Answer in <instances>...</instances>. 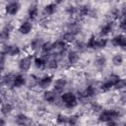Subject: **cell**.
<instances>
[{"label":"cell","mask_w":126,"mask_h":126,"mask_svg":"<svg viewBox=\"0 0 126 126\" xmlns=\"http://www.w3.org/2000/svg\"><path fill=\"white\" fill-rule=\"evenodd\" d=\"M61 101L62 103L67 107V108H74L77 103H78V100H77V95L71 92H67V93H64L62 94L61 95Z\"/></svg>","instance_id":"6da1fadb"},{"label":"cell","mask_w":126,"mask_h":126,"mask_svg":"<svg viewBox=\"0 0 126 126\" xmlns=\"http://www.w3.org/2000/svg\"><path fill=\"white\" fill-rule=\"evenodd\" d=\"M119 116H120L119 111L114 110V109H106V110H102L99 113L98 120L101 121V122H106L107 123V122H109L113 119H116Z\"/></svg>","instance_id":"7a4b0ae2"},{"label":"cell","mask_w":126,"mask_h":126,"mask_svg":"<svg viewBox=\"0 0 126 126\" xmlns=\"http://www.w3.org/2000/svg\"><path fill=\"white\" fill-rule=\"evenodd\" d=\"M119 80H120V77H119L118 75H116V74H111V75L107 78V80H106L105 82H103V83L100 85L101 91H103V92L109 91L111 88H113V87L118 83Z\"/></svg>","instance_id":"3957f363"},{"label":"cell","mask_w":126,"mask_h":126,"mask_svg":"<svg viewBox=\"0 0 126 126\" xmlns=\"http://www.w3.org/2000/svg\"><path fill=\"white\" fill-rule=\"evenodd\" d=\"M32 56L31 55L23 57L19 61V69L23 72H28L32 66Z\"/></svg>","instance_id":"277c9868"},{"label":"cell","mask_w":126,"mask_h":126,"mask_svg":"<svg viewBox=\"0 0 126 126\" xmlns=\"http://www.w3.org/2000/svg\"><path fill=\"white\" fill-rule=\"evenodd\" d=\"M111 44L116 47L126 49V36L123 34H117L111 39Z\"/></svg>","instance_id":"5b68a950"},{"label":"cell","mask_w":126,"mask_h":126,"mask_svg":"<svg viewBox=\"0 0 126 126\" xmlns=\"http://www.w3.org/2000/svg\"><path fill=\"white\" fill-rule=\"evenodd\" d=\"M19 10H20V4L17 1H12L6 5V12L9 15L14 16L19 12Z\"/></svg>","instance_id":"8992f818"},{"label":"cell","mask_w":126,"mask_h":126,"mask_svg":"<svg viewBox=\"0 0 126 126\" xmlns=\"http://www.w3.org/2000/svg\"><path fill=\"white\" fill-rule=\"evenodd\" d=\"M3 51L6 53V55L9 56H18L21 53V49L18 45H7Z\"/></svg>","instance_id":"52a82bcc"},{"label":"cell","mask_w":126,"mask_h":126,"mask_svg":"<svg viewBox=\"0 0 126 126\" xmlns=\"http://www.w3.org/2000/svg\"><path fill=\"white\" fill-rule=\"evenodd\" d=\"M52 79H53L52 76H50V75H46V76L42 77L40 80H38L37 85H38V87L41 88V89H46V88H48V87L51 85V83H52Z\"/></svg>","instance_id":"ba28073f"},{"label":"cell","mask_w":126,"mask_h":126,"mask_svg":"<svg viewBox=\"0 0 126 126\" xmlns=\"http://www.w3.org/2000/svg\"><path fill=\"white\" fill-rule=\"evenodd\" d=\"M32 29V25L31 22L29 21H25L21 24V26L19 27V32L22 34H29L31 32Z\"/></svg>","instance_id":"9c48e42d"},{"label":"cell","mask_w":126,"mask_h":126,"mask_svg":"<svg viewBox=\"0 0 126 126\" xmlns=\"http://www.w3.org/2000/svg\"><path fill=\"white\" fill-rule=\"evenodd\" d=\"M66 85H67V81H66L65 79H63V78L57 79V80L55 81L54 85H53L54 91H55L56 93H62V92H63V90L65 89Z\"/></svg>","instance_id":"30bf717a"},{"label":"cell","mask_w":126,"mask_h":126,"mask_svg":"<svg viewBox=\"0 0 126 126\" xmlns=\"http://www.w3.org/2000/svg\"><path fill=\"white\" fill-rule=\"evenodd\" d=\"M67 49V45H66V41H64L63 39L62 40H58L54 43V49L56 52L62 54L63 52H65Z\"/></svg>","instance_id":"8fae6325"},{"label":"cell","mask_w":126,"mask_h":126,"mask_svg":"<svg viewBox=\"0 0 126 126\" xmlns=\"http://www.w3.org/2000/svg\"><path fill=\"white\" fill-rule=\"evenodd\" d=\"M26 78L22 74H17L14 77V87L15 88H21L26 84Z\"/></svg>","instance_id":"7c38bea8"},{"label":"cell","mask_w":126,"mask_h":126,"mask_svg":"<svg viewBox=\"0 0 126 126\" xmlns=\"http://www.w3.org/2000/svg\"><path fill=\"white\" fill-rule=\"evenodd\" d=\"M43 98L47 102H49V103L54 102L56 100V92H53V91H46V92H44Z\"/></svg>","instance_id":"4fadbf2b"},{"label":"cell","mask_w":126,"mask_h":126,"mask_svg":"<svg viewBox=\"0 0 126 126\" xmlns=\"http://www.w3.org/2000/svg\"><path fill=\"white\" fill-rule=\"evenodd\" d=\"M79 54H78V52L77 51H75V50H70L69 52H68V62L70 63V64H76L78 61H79Z\"/></svg>","instance_id":"5bb4252c"},{"label":"cell","mask_w":126,"mask_h":126,"mask_svg":"<svg viewBox=\"0 0 126 126\" xmlns=\"http://www.w3.org/2000/svg\"><path fill=\"white\" fill-rule=\"evenodd\" d=\"M11 31H12V26L9 24V25H6L3 29H2V32H1V38L3 41L7 40L10 36V33H11Z\"/></svg>","instance_id":"9a60e30c"},{"label":"cell","mask_w":126,"mask_h":126,"mask_svg":"<svg viewBox=\"0 0 126 126\" xmlns=\"http://www.w3.org/2000/svg\"><path fill=\"white\" fill-rule=\"evenodd\" d=\"M56 9H57V4L56 3H50V4L46 5V6H44L43 11H44V13L46 15L50 16V15H53L56 12Z\"/></svg>","instance_id":"2e32d148"},{"label":"cell","mask_w":126,"mask_h":126,"mask_svg":"<svg viewBox=\"0 0 126 126\" xmlns=\"http://www.w3.org/2000/svg\"><path fill=\"white\" fill-rule=\"evenodd\" d=\"M14 77H15V75L7 74L6 76L3 77V80H2L3 84H5L8 87H14Z\"/></svg>","instance_id":"e0dca14e"},{"label":"cell","mask_w":126,"mask_h":126,"mask_svg":"<svg viewBox=\"0 0 126 126\" xmlns=\"http://www.w3.org/2000/svg\"><path fill=\"white\" fill-rule=\"evenodd\" d=\"M112 29H113V25H112L111 23H107V24H105V25L100 29V35H102V36L107 35L108 33L111 32Z\"/></svg>","instance_id":"ac0fdd59"},{"label":"cell","mask_w":126,"mask_h":126,"mask_svg":"<svg viewBox=\"0 0 126 126\" xmlns=\"http://www.w3.org/2000/svg\"><path fill=\"white\" fill-rule=\"evenodd\" d=\"M37 14H38V8H37V6H36V5H32V6L29 8V11H28L29 17H30L32 20H33V19L36 18Z\"/></svg>","instance_id":"d6986e66"},{"label":"cell","mask_w":126,"mask_h":126,"mask_svg":"<svg viewBox=\"0 0 126 126\" xmlns=\"http://www.w3.org/2000/svg\"><path fill=\"white\" fill-rule=\"evenodd\" d=\"M96 94V90L94 86H89L87 87V89L85 90V93H84V96L85 97H93Z\"/></svg>","instance_id":"ffe728a7"},{"label":"cell","mask_w":126,"mask_h":126,"mask_svg":"<svg viewBox=\"0 0 126 126\" xmlns=\"http://www.w3.org/2000/svg\"><path fill=\"white\" fill-rule=\"evenodd\" d=\"M42 45H43V42L40 38H34L31 42V48L33 50H37L39 48H42Z\"/></svg>","instance_id":"44dd1931"},{"label":"cell","mask_w":126,"mask_h":126,"mask_svg":"<svg viewBox=\"0 0 126 126\" xmlns=\"http://www.w3.org/2000/svg\"><path fill=\"white\" fill-rule=\"evenodd\" d=\"M75 34H76V33H74L73 32L68 31V32H66L63 34V40L66 41V42H73V41L75 40V37H76Z\"/></svg>","instance_id":"7402d4cb"},{"label":"cell","mask_w":126,"mask_h":126,"mask_svg":"<svg viewBox=\"0 0 126 126\" xmlns=\"http://www.w3.org/2000/svg\"><path fill=\"white\" fill-rule=\"evenodd\" d=\"M33 63H34V65H35L36 68L43 69V68L46 66V63H47V62H46V61L44 60V58H42V57H36V58H34Z\"/></svg>","instance_id":"603a6c76"},{"label":"cell","mask_w":126,"mask_h":126,"mask_svg":"<svg viewBox=\"0 0 126 126\" xmlns=\"http://www.w3.org/2000/svg\"><path fill=\"white\" fill-rule=\"evenodd\" d=\"M96 40L97 39L94 37V35H92L89 38V40H88V42L86 44V47L90 48V49H96Z\"/></svg>","instance_id":"cb8c5ba5"},{"label":"cell","mask_w":126,"mask_h":126,"mask_svg":"<svg viewBox=\"0 0 126 126\" xmlns=\"http://www.w3.org/2000/svg\"><path fill=\"white\" fill-rule=\"evenodd\" d=\"M29 121V118L28 116H26L25 114L21 113V114H18L17 117H16V122L20 125H24V124H27Z\"/></svg>","instance_id":"d4e9b609"},{"label":"cell","mask_w":126,"mask_h":126,"mask_svg":"<svg viewBox=\"0 0 126 126\" xmlns=\"http://www.w3.org/2000/svg\"><path fill=\"white\" fill-rule=\"evenodd\" d=\"M112 63L114 66H120L123 63V57L121 54H115L112 57Z\"/></svg>","instance_id":"484cf974"},{"label":"cell","mask_w":126,"mask_h":126,"mask_svg":"<svg viewBox=\"0 0 126 126\" xmlns=\"http://www.w3.org/2000/svg\"><path fill=\"white\" fill-rule=\"evenodd\" d=\"M12 105L10 104V103H3L2 104V107H1V113L3 114V115H7V114H9L11 111H12Z\"/></svg>","instance_id":"4316f807"},{"label":"cell","mask_w":126,"mask_h":126,"mask_svg":"<svg viewBox=\"0 0 126 126\" xmlns=\"http://www.w3.org/2000/svg\"><path fill=\"white\" fill-rule=\"evenodd\" d=\"M89 12H90V8H89V6H87V5H83V6H80L79 8H78V14L79 15H81V16H87L88 14H89Z\"/></svg>","instance_id":"83f0119b"},{"label":"cell","mask_w":126,"mask_h":126,"mask_svg":"<svg viewBox=\"0 0 126 126\" xmlns=\"http://www.w3.org/2000/svg\"><path fill=\"white\" fill-rule=\"evenodd\" d=\"M42 51L45 52V53H49L50 51H52L54 49V43H51V42H45L43 43L42 45Z\"/></svg>","instance_id":"f1b7e54d"},{"label":"cell","mask_w":126,"mask_h":126,"mask_svg":"<svg viewBox=\"0 0 126 126\" xmlns=\"http://www.w3.org/2000/svg\"><path fill=\"white\" fill-rule=\"evenodd\" d=\"M107 45V39L100 38L96 40V49H102Z\"/></svg>","instance_id":"f546056e"},{"label":"cell","mask_w":126,"mask_h":126,"mask_svg":"<svg viewBox=\"0 0 126 126\" xmlns=\"http://www.w3.org/2000/svg\"><path fill=\"white\" fill-rule=\"evenodd\" d=\"M68 118L67 116H65L64 114H58L57 115V118H56V121L58 124H66L68 123Z\"/></svg>","instance_id":"4dcf8cb0"},{"label":"cell","mask_w":126,"mask_h":126,"mask_svg":"<svg viewBox=\"0 0 126 126\" xmlns=\"http://www.w3.org/2000/svg\"><path fill=\"white\" fill-rule=\"evenodd\" d=\"M105 63H106V59L104 56H99L95 59V65L98 66V67H103L105 66Z\"/></svg>","instance_id":"1f68e13d"},{"label":"cell","mask_w":126,"mask_h":126,"mask_svg":"<svg viewBox=\"0 0 126 126\" xmlns=\"http://www.w3.org/2000/svg\"><path fill=\"white\" fill-rule=\"evenodd\" d=\"M46 66L49 68V69H57L58 67V62L56 59H51L49 60L47 63H46Z\"/></svg>","instance_id":"d6a6232c"},{"label":"cell","mask_w":126,"mask_h":126,"mask_svg":"<svg viewBox=\"0 0 126 126\" xmlns=\"http://www.w3.org/2000/svg\"><path fill=\"white\" fill-rule=\"evenodd\" d=\"M114 88L116 90H122L124 88H126V80H123V79H120L118 81V83L114 86Z\"/></svg>","instance_id":"836d02e7"},{"label":"cell","mask_w":126,"mask_h":126,"mask_svg":"<svg viewBox=\"0 0 126 126\" xmlns=\"http://www.w3.org/2000/svg\"><path fill=\"white\" fill-rule=\"evenodd\" d=\"M120 29L124 32H126V17H124V19L121 21L120 23Z\"/></svg>","instance_id":"e575fe53"},{"label":"cell","mask_w":126,"mask_h":126,"mask_svg":"<svg viewBox=\"0 0 126 126\" xmlns=\"http://www.w3.org/2000/svg\"><path fill=\"white\" fill-rule=\"evenodd\" d=\"M68 123H69V124H71V125L76 124V123H77V118H76V117H74V116L69 117V118H68Z\"/></svg>","instance_id":"d590c367"},{"label":"cell","mask_w":126,"mask_h":126,"mask_svg":"<svg viewBox=\"0 0 126 126\" xmlns=\"http://www.w3.org/2000/svg\"><path fill=\"white\" fill-rule=\"evenodd\" d=\"M63 1L64 0H55V3L56 4H61V3H63Z\"/></svg>","instance_id":"8d00e7d4"},{"label":"cell","mask_w":126,"mask_h":126,"mask_svg":"<svg viewBox=\"0 0 126 126\" xmlns=\"http://www.w3.org/2000/svg\"><path fill=\"white\" fill-rule=\"evenodd\" d=\"M122 15H123L124 17H126V8H124V9L122 10Z\"/></svg>","instance_id":"74e56055"}]
</instances>
